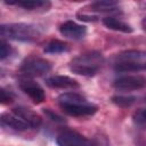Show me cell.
Wrapping results in <instances>:
<instances>
[{"instance_id": "obj_2", "label": "cell", "mask_w": 146, "mask_h": 146, "mask_svg": "<svg viewBox=\"0 0 146 146\" xmlns=\"http://www.w3.org/2000/svg\"><path fill=\"white\" fill-rule=\"evenodd\" d=\"M0 34L2 39L31 42L38 40L41 36V30L39 26L34 24L10 23V24H2L0 26Z\"/></svg>"}, {"instance_id": "obj_20", "label": "cell", "mask_w": 146, "mask_h": 146, "mask_svg": "<svg viewBox=\"0 0 146 146\" xmlns=\"http://www.w3.org/2000/svg\"><path fill=\"white\" fill-rule=\"evenodd\" d=\"M132 119L138 124L146 123V108H140V110L136 111L132 115Z\"/></svg>"}, {"instance_id": "obj_1", "label": "cell", "mask_w": 146, "mask_h": 146, "mask_svg": "<svg viewBox=\"0 0 146 146\" xmlns=\"http://www.w3.org/2000/svg\"><path fill=\"white\" fill-rule=\"evenodd\" d=\"M57 103L64 113L71 116H88L97 111V106L88 102V99L78 92H64L58 96Z\"/></svg>"}, {"instance_id": "obj_7", "label": "cell", "mask_w": 146, "mask_h": 146, "mask_svg": "<svg viewBox=\"0 0 146 146\" xmlns=\"http://www.w3.org/2000/svg\"><path fill=\"white\" fill-rule=\"evenodd\" d=\"M58 146H94L92 141L73 130H64L57 136Z\"/></svg>"}, {"instance_id": "obj_9", "label": "cell", "mask_w": 146, "mask_h": 146, "mask_svg": "<svg viewBox=\"0 0 146 146\" xmlns=\"http://www.w3.org/2000/svg\"><path fill=\"white\" fill-rule=\"evenodd\" d=\"M59 32L63 36L71 40H80L83 39L87 34V27L78 24L73 21H66L59 25Z\"/></svg>"}, {"instance_id": "obj_13", "label": "cell", "mask_w": 146, "mask_h": 146, "mask_svg": "<svg viewBox=\"0 0 146 146\" xmlns=\"http://www.w3.org/2000/svg\"><path fill=\"white\" fill-rule=\"evenodd\" d=\"M6 3L11 6H17L19 8H23L30 11H47L51 6L49 1H42V0H18V1H10Z\"/></svg>"}, {"instance_id": "obj_21", "label": "cell", "mask_w": 146, "mask_h": 146, "mask_svg": "<svg viewBox=\"0 0 146 146\" xmlns=\"http://www.w3.org/2000/svg\"><path fill=\"white\" fill-rule=\"evenodd\" d=\"M141 26H143V29L146 31V16L143 18V21H141Z\"/></svg>"}, {"instance_id": "obj_6", "label": "cell", "mask_w": 146, "mask_h": 146, "mask_svg": "<svg viewBox=\"0 0 146 146\" xmlns=\"http://www.w3.org/2000/svg\"><path fill=\"white\" fill-rule=\"evenodd\" d=\"M18 87L34 104H40L46 99V94L41 86L34 82L33 80H30L29 78L19 80Z\"/></svg>"}, {"instance_id": "obj_8", "label": "cell", "mask_w": 146, "mask_h": 146, "mask_svg": "<svg viewBox=\"0 0 146 146\" xmlns=\"http://www.w3.org/2000/svg\"><path fill=\"white\" fill-rule=\"evenodd\" d=\"M114 87L122 91L139 90L146 87V79L140 75H124L114 81Z\"/></svg>"}, {"instance_id": "obj_4", "label": "cell", "mask_w": 146, "mask_h": 146, "mask_svg": "<svg viewBox=\"0 0 146 146\" xmlns=\"http://www.w3.org/2000/svg\"><path fill=\"white\" fill-rule=\"evenodd\" d=\"M114 68L117 72H136L146 70V51L125 50L116 55Z\"/></svg>"}, {"instance_id": "obj_3", "label": "cell", "mask_w": 146, "mask_h": 146, "mask_svg": "<svg viewBox=\"0 0 146 146\" xmlns=\"http://www.w3.org/2000/svg\"><path fill=\"white\" fill-rule=\"evenodd\" d=\"M104 64V56L98 51H89L74 57L70 62V70L79 75L92 76Z\"/></svg>"}, {"instance_id": "obj_17", "label": "cell", "mask_w": 146, "mask_h": 146, "mask_svg": "<svg viewBox=\"0 0 146 146\" xmlns=\"http://www.w3.org/2000/svg\"><path fill=\"white\" fill-rule=\"evenodd\" d=\"M113 103L116 104L117 106H121V107H128V106H131L136 98L132 97V96H114L112 98Z\"/></svg>"}, {"instance_id": "obj_15", "label": "cell", "mask_w": 146, "mask_h": 146, "mask_svg": "<svg viewBox=\"0 0 146 146\" xmlns=\"http://www.w3.org/2000/svg\"><path fill=\"white\" fill-rule=\"evenodd\" d=\"M117 8L119 3L115 1H95L89 5V13H112Z\"/></svg>"}, {"instance_id": "obj_19", "label": "cell", "mask_w": 146, "mask_h": 146, "mask_svg": "<svg viewBox=\"0 0 146 146\" xmlns=\"http://www.w3.org/2000/svg\"><path fill=\"white\" fill-rule=\"evenodd\" d=\"M0 100L2 104H9L14 100V94L10 90H7L5 88H1L0 90Z\"/></svg>"}, {"instance_id": "obj_5", "label": "cell", "mask_w": 146, "mask_h": 146, "mask_svg": "<svg viewBox=\"0 0 146 146\" xmlns=\"http://www.w3.org/2000/svg\"><path fill=\"white\" fill-rule=\"evenodd\" d=\"M50 70L51 64L49 60L40 57H29L21 64L19 73L24 78H36L47 74Z\"/></svg>"}, {"instance_id": "obj_12", "label": "cell", "mask_w": 146, "mask_h": 146, "mask_svg": "<svg viewBox=\"0 0 146 146\" xmlns=\"http://www.w3.org/2000/svg\"><path fill=\"white\" fill-rule=\"evenodd\" d=\"M13 113H15L17 116H19L24 122H26L30 128H38L42 123V119L39 114H36L34 111L24 107V106H18L13 110Z\"/></svg>"}, {"instance_id": "obj_18", "label": "cell", "mask_w": 146, "mask_h": 146, "mask_svg": "<svg viewBox=\"0 0 146 146\" xmlns=\"http://www.w3.org/2000/svg\"><path fill=\"white\" fill-rule=\"evenodd\" d=\"M11 54H13V48L2 40L1 43H0V59L1 60H5Z\"/></svg>"}, {"instance_id": "obj_10", "label": "cell", "mask_w": 146, "mask_h": 146, "mask_svg": "<svg viewBox=\"0 0 146 146\" xmlns=\"http://www.w3.org/2000/svg\"><path fill=\"white\" fill-rule=\"evenodd\" d=\"M46 84L52 89H76L80 87L79 82L73 78L66 75H52L46 79Z\"/></svg>"}, {"instance_id": "obj_11", "label": "cell", "mask_w": 146, "mask_h": 146, "mask_svg": "<svg viewBox=\"0 0 146 146\" xmlns=\"http://www.w3.org/2000/svg\"><path fill=\"white\" fill-rule=\"evenodd\" d=\"M1 125L3 128H9L14 131H25L30 129V125L24 122L19 116H17L15 113H3L0 117Z\"/></svg>"}, {"instance_id": "obj_14", "label": "cell", "mask_w": 146, "mask_h": 146, "mask_svg": "<svg viewBox=\"0 0 146 146\" xmlns=\"http://www.w3.org/2000/svg\"><path fill=\"white\" fill-rule=\"evenodd\" d=\"M103 24L113 31H117V32H123V33H131L132 32V27L131 25H129L128 23L123 22L120 18L113 17V16H107L105 18H103Z\"/></svg>"}, {"instance_id": "obj_16", "label": "cell", "mask_w": 146, "mask_h": 146, "mask_svg": "<svg viewBox=\"0 0 146 146\" xmlns=\"http://www.w3.org/2000/svg\"><path fill=\"white\" fill-rule=\"evenodd\" d=\"M68 50V46L67 43L59 41V40H52L50 42H48L44 47V52L47 54H63L65 51Z\"/></svg>"}]
</instances>
